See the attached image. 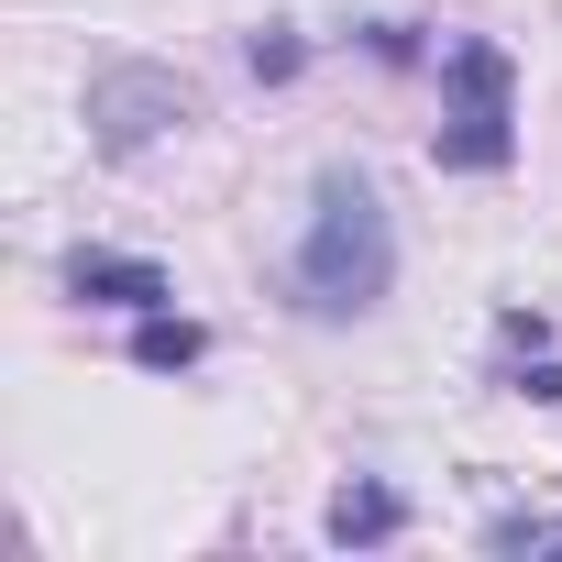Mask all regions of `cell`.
<instances>
[{"mask_svg":"<svg viewBox=\"0 0 562 562\" xmlns=\"http://www.w3.org/2000/svg\"><path fill=\"white\" fill-rule=\"evenodd\" d=\"M386 288H397L386 199H375L353 166H331L321 199H310V243H299V310H310V321H364Z\"/></svg>","mask_w":562,"mask_h":562,"instance_id":"obj_1","label":"cell"},{"mask_svg":"<svg viewBox=\"0 0 562 562\" xmlns=\"http://www.w3.org/2000/svg\"><path fill=\"white\" fill-rule=\"evenodd\" d=\"M430 155L452 177H496L518 155V67H507V45H452L441 56V133H430Z\"/></svg>","mask_w":562,"mask_h":562,"instance_id":"obj_2","label":"cell"},{"mask_svg":"<svg viewBox=\"0 0 562 562\" xmlns=\"http://www.w3.org/2000/svg\"><path fill=\"white\" fill-rule=\"evenodd\" d=\"M166 122H188V89H177V78H155V67H100V78H89V133H100V155H144Z\"/></svg>","mask_w":562,"mask_h":562,"instance_id":"obj_3","label":"cell"},{"mask_svg":"<svg viewBox=\"0 0 562 562\" xmlns=\"http://www.w3.org/2000/svg\"><path fill=\"white\" fill-rule=\"evenodd\" d=\"M67 299H100V310H166V265L144 254H67Z\"/></svg>","mask_w":562,"mask_h":562,"instance_id":"obj_4","label":"cell"},{"mask_svg":"<svg viewBox=\"0 0 562 562\" xmlns=\"http://www.w3.org/2000/svg\"><path fill=\"white\" fill-rule=\"evenodd\" d=\"M321 529H331L342 551H375V540H397V529H408V496H397V485H375V474H353V485L331 496V518H321Z\"/></svg>","mask_w":562,"mask_h":562,"instance_id":"obj_5","label":"cell"},{"mask_svg":"<svg viewBox=\"0 0 562 562\" xmlns=\"http://www.w3.org/2000/svg\"><path fill=\"white\" fill-rule=\"evenodd\" d=\"M199 353H210V331H199V321H166V310H144V331H133V364L177 375V364H199Z\"/></svg>","mask_w":562,"mask_h":562,"instance_id":"obj_6","label":"cell"},{"mask_svg":"<svg viewBox=\"0 0 562 562\" xmlns=\"http://www.w3.org/2000/svg\"><path fill=\"white\" fill-rule=\"evenodd\" d=\"M485 540H496V551H562V518H529V507H518V518H496Z\"/></svg>","mask_w":562,"mask_h":562,"instance_id":"obj_7","label":"cell"},{"mask_svg":"<svg viewBox=\"0 0 562 562\" xmlns=\"http://www.w3.org/2000/svg\"><path fill=\"white\" fill-rule=\"evenodd\" d=\"M254 78H299V45L288 34H254Z\"/></svg>","mask_w":562,"mask_h":562,"instance_id":"obj_8","label":"cell"}]
</instances>
